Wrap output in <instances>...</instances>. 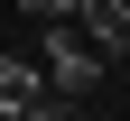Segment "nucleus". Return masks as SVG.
Wrapping results in <instances>:
<instances>
[{
  "mask_svg": "<svg viewBox=\"0 0 130 121\" xmlns=\"http://www.w3.org/2000/svg\"><path fill=\"white\" fill-rule=\"evenodd\" d=\"M84 102L65 93L46 65H28V56H9L0 47V121H74Z\"/></svg>",
  "mask_w": 130,
  "mask_h": 121,
  "instance_id": "obj_1",
  "label": "nucleus"
},
{
  "mask_svg": "<svg viewBox=\"0 0 130 121\" xmlns=\"http://www.w3.org/2000/svg\"><path fill=\"white\" fill-rule=\"evenodd\" d=\"M37 65H46V75H56L74 102H93V93H102V56H93V37H84L74 19H46V37H37Z\"/></svg>",
  "mask_w": 130,
  "mask_h": 121,
  "instance_id": "obj_2",
  "label": "nucleus"
},
{
  "mask_svg": "<svg viewBox=\"0 0 130 121\" xmlns=\"http://www.w3.org/2000/svg\"><path fill=\"white\" fill-rule=\"evenodd\" d=\"M19 9H37V19H65V9H74V0H19Z\"/></svg>",
  "mask_w": 130,
  "mask_h": 121,
  "instance_id": "obj_3",
  "label": "nucleus"
}]
</instances>
